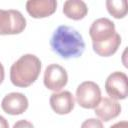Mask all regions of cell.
Here are the masks:
<instances>
[{
  "mask_svg": "<svg viewBox=\"0 0 128 128\" xmlns=\"http://www.w3.org/2000/svg\"><path fill=\"white\" fill-rule=\"evenodd\" d=\"M50 106L52 110L59 115H66L72 112L75 107L74 96L69 91L55 92L50 96Z\"/></svg>",
  "mask_w": 128,
  "mask_h": 128,
  "instance_id": "30bf717a",
  "label": "cell"
},
{
  "mask_svg": "<svg viewBox=\"0 0 128 128\" xmlns=\"http://www.w3.org/2000/svg\"><path fill=\"white\" fill-rule=\"evenodd\" d=\"M26 18L18 10L0 9V35H16L26 28Z\"/></svg>",
  "mask_w": 128,
  "mask_h": 128,
  "instance_id": "3957f363",
  "label": "cell"
},
{
  "mask_svg": "<svg viewBox=\"0 0 128 128\" xmlns=\"http://www.w3.org/2000/svg\"><path fill=\"white\" fill-rule=\"evenodd\" d=\"M5 78V70H4V66L2 65V63L0 62V84L3 83Z\"/></svg>",
  "mask_w": 128,
  "mask_h": 128,
  "instance_id": "d6986e66",
  "label": "cell"
},
{
  "mask_svg": "<svg viewBox=\"0 0 128 128\" xmlns=\"http://www.w3.org/2000/svg\"><path fill=\"white\" fill-rule=\"evenodd\" d=\"M101 98V89L93 81L82 82L76 89V101L84 109H94Z\"/></svg>",
  "mask_w": 128,
  "mask_h": 128,
  "instance_id": "277c9868",
  "label": "cell"
},
{
  "mask_svg": "<svg viewBox=\"0 0 128 128\" xmlns=\"http://www.w3.org/2000/svg\"><path fill=\"white\" fill-rule=\"evenodd\" d=\"M43 82L47 89L54 92H59L67 85V71L59 64H50L45 69Z\"/></svg>",
  "mask_w": 128,
  "mask_h": 128,
  "instance_id": "52a82bcc",
  "label": "cell"
},
{
  "mask_svg": "<svg viewBox=\"0 0 128 128\" xmlns=\"http://www.w3.org/2000/svg\"><path fill=\"white\" fill-rule=\"evenodd\" d=\"M41 61L34 54H25L14 62L10 68V80L16 87L27 88L39 77Z\"/></svg>",
  "mask_w": 128,
  "mask_h": 128,
  "instance_id": "7a4b0ae2",
  "label": "cell"
},
{
  "mask_svg": "<svg viewBox=\"0 0 128 128\" xmlns=\"http://www.w3.org/2000/svg\"><path fill=\"white\" fill-rule=\"evenodd\" d=\"M63 13L67 18L78 21L85 18L88 13V7L82 0H67L63 5Z\"/></svg>",
  "mask_w": 128,
  "mask_h": 128,
  "instance_id": "7c38bea8",
  "label": "cell"
},
{
  "mask_svg": "<svg viewBox=\"0 0 128 128\" xmlns=\"http://www.w3.org/2000/svg\"><path fill=\"white\" fill-rule=\"evenodd\" d=\"M81 128H104V126L101 120L96 118H89L82 123Z\"/></svg>",
  "mask_w": 128,
  "mask_h": 128,
  "instance_id": "9a60e30c",
  "label": "cell"
},
{
  "mask_svg": "<svg viewBox=\"0 0 128 128\" xmlns=\"http://www.w3.org/2000/svg\"><path fill=\"white\" fill-rule=\"evenodd\" d=\"M2 110L9 115H21L29 107L28 98L20 92H11L7 94L1 103Z\"/></svg>",
  "mask_w": 128,
  "mask_h": 128,
  "instance_id": "ba28073f",
  "label": "cell"
},
{
  "mask_svg": "<svg viewBox=\"0 0 128 128\" xmlns=\"http://www.w3.org/2000/svg\"><path fill=\"white\" fill-rule=\"evenodd\" d=\"M50 46L53 52L63 59L80 57L86 47L82 35L75 28L66 25L56 28L50 39Z\"/></svg>",
  "mask_w": 128,
  "mask_h": 128,
  "instance_id": "6da1fadb",
  "label": "cell"
},
{
  "mask_svg": "<svg viewBox=\"0 0 128 128\" xmlns=\"http://www.w3.org/2000/svg\"><path fill=\"white\" fill-rule=\"evenodd\" d=\"M106 8L110 15L116 19H122L127 14L126 0H107Z\"/></svg>",
  "mask_w": 128,
  "mask_h": 128,
  "instance_id": "5bb4252c",
  "label": "cell"
},
{
  "mask_svg": "<svg viewBox=\"0 0 128 128\" xmlns=\"http://www.w3.org/2000/svg\"><path fill=\"white\" fill-rule=\"evenodd\" d=\"M13 128H34V125L28 121V120H19L17 121L14 125H13Z\"/></svg>",
  "mask_w": 128,
  "mask_h": 128,
  "instance_id": "2e32d148",
  "label": "cell"
},
{
  "mask_svg": "<svg viewBox=\"0 0 128 128\" xmlns=\"http://www.w3.org/2000/svg\"><path fill=\"white\" fill-rule=\"evenodd\" d=\"M57 1L55 0H29L26 2L28 14L35 19L47 18L55 13Z\"/></svg>",
  "mask_w": 128,
  "mask_h": 128,
  "instance_id": "9c48e42d",
  "label": "cell"
},
{
  "mask_svg": "<svg viewBox=\"0 0 128 128\" xmlns=\"http://www.w3.org/2000/svg\"><path fill=\"white\" fill-rule=\"evenodd\" d=\"M128 77L124 72L115 71L111 73L105 81V90L110 98L114 100H124L128 95Z\"/></svg>",
  "mask_w": 128,
  "mask_h": 128,
  "instance_id": "5b68a950",
  "label": "cell"
},
{
  "mask_svg": "<svg viewBox=\"0 0 128 128\" xmlns=\"http://www.w3.org/2000/svg\"><path fill=\"white\" fill-rule=\"evenodd\" d=\"M121 42H122L121 36L118 33H116L114 37L111 38L110 40L100 44H92V45H93V50L97 55L101 57H110L117 52L118 48L121 45Z\"/></svg>",
  "mask_w": 128,
  "mask_h": 128,
  "instance_id": "4fadbf2b",
  "label": "cell"
},
{
  "mask_svg": "<svg viewBox=\"0 0 128 128\" xmlns=\"http://www.w3.org/2000/svg\"><path fill=\"white\" fill-rule=\"evenodd\" d=\"M0 128H9V123L3 116L0 115Z\"/></svg>",
  "mask_w": 128,
  "mask_h": 128,
  "instance_id": "ac0fdd59",
  "label": "cell"
},
{
  "mask_svg": "<svg viewBox=\"0 0 128 128\" xmlns=\"http://www.w3.org/2000/svg\"><path fill=\"white\" fill-rule=\"evenodd\" d=\"M121 105L117 100H114L110 97L101 98L99 104L94 108L95 115L99 120L104 122H109L112 119L118 117L121 113Z\"/></svg>",
  "mask_w": 128,
  "mask_h": 128,
  "instance_id": "8fae6325",
  "label": "cell"
},
{
  "mask_svg": "<svg viewBox=\"0 0 128 128\" xmlns=\"http://www.w3.org/2000/svg\"><path fill=\"white\" fill-rule=\"evenodd\" d=\"M115 23L108 18H99L93 21L89 28L92 44H100L114 37L116 34Z\"/></svg>",
  "mask_w": 128,
  "mask_h": 128,
  "instance_id": "8992f818",
  "label": "cell"
},
{
  "mask_svg": "<svg viewBox=\"0 0 128 128\" xmlns=\"http://www.w3.org/2000/svg\"><path fill=\"white\" fill-rule=\"evenodd\" d=\"M110 128H128V122L127 121H120L112 125Z\"/></svg>",
  "mask_w": 128,
  "mask_h": 128,
  "instance_id": "e0dca14e",
  "label": "cell"
}]
</instances>
